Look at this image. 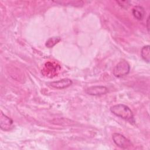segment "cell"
<instances>
[{
	"label": "cell",
	"mask_w": 150,
	"mask_h": 150,
	"mask_svg": "<svg viewBox=\"0 0 150 150\" xmlns=\"http://www.w3.org/2000/svg\"><path fill=\"white\" fill-rule=\"evenodd\" d=\"M110 111L115 115L128 121L131 123H134L135 122L132 111L126 105L118 104L112 105L110 108Z\"/></svg>",
	"instance_id": "6da1fadb"
},
{
	"label": "cell",
	"mask_w": 150,
	"mask_h": 150,
	"mask_svg": "<svg viewBox=\"0 0 150 150\" xmlns=\"http://www.w3.org/2000/svg\"><path fill=\"white\" fill-rule=\"evenodd\" d=\"M132 13L133 16L135 19H137L138 21H142L145 14V11L144 8L141 6H135L132 10Z\"/></svg>",
	"instance_id": "52a82bcc"
},
{
	"label": "cell",
	"mask_w": 150,
	"mask_h": 150,
	"mask_svg": "<svg viewBox=\"0 0 150 150\" xmlns=\"http://www.w3.org/2000/svg\"><path fill=\"white\" fill-rule=\"evenodd\" d=\"M108 89L107 87L103 86H90L87 88L85 90V92L90 96H101L107 93Z\"/></svg>",
	"instance_id": "277c9868"
},
{
	"label": "cell",
	"mask_w": 150,
	"mask_h": 150,
	"mask_svg": "<svg viewBox=\"0 0 150 150\" xmlns=\"http://www.w3.org/2000/svg\"><path fill=\"white\" fill-rule=\"evenodd\" d=\"M73 83L71 79L65 78L50 83V86L57 89H63L70 86Z\"/></svg>",
	"instance_id": "8992f818"
},
{
	"label": "cell",
	"mask_w": 150,
	"mask_h": 150,
	"mask_svg": "<svg viewBox=\"0 0 150 150\" xmlns=\"http://www.w3.org/2000/svg\"><path fill=\"white\" fill-rule=\"evenodd\" d=\"M118 5L122 8L127 9L130 6V2L128 1H117Z\"/></svg>",
	"instance_id": "30bf717a"
},
{
	"label": "cell",
	"mask_w": 150,
	"mask_h": 150,
	"mask_svg": "<svg viewBox=\"0 0 150 150\" xmlns=\"http://www.w3.org/2000/svg\"><path fill=\"white\" fill-rule=\"evenodd\" d=\"M61 40V38L59 36H53L48 39L46 43L45 46L48 48L53 47L57 43H58Z\"/></svg>",
	"instance_id": "9c48e42d"
},
{
	"label": "cell",
	"mask_w": 150,
	"mask_h": 150,
	"mask_svg": "<svg viewBox=\"0 0 150 150\" xmlns=\"http://www.w3.org/2000/svg\"><path fill=\"white\" fill-rule=\"evenodd\" d=\"M0 127L2 130L5 131H9L13 127V120L2 112H1L0 116Z\"/></svg>",
	"instance_id": "5b68a950"
},
{
	"label": "cell",
	"mask_w": 150,
	"mask_h": 150,
	"mask_svg": "<svg viewBox=\"0 0 150 150\" xmlns=\"http://www.w3.org/2000/svg\"><path fill=\"white\" fill-rule=\"evenodd\" d=\"M130 70L129 63L125 60L120 61L113 69V74L117 77H121L127 75Z\"/></svg>",
	"instance_id": "7a4b0ae2"
},
{
	"label": "cell",
	"mask_w": 150,
	"mask_h": 150,
	"mask_svg": "<svg viewBox=\"0 0 150 150\" xmlns=\"http://www.w3.org/2000/svg\"><path fill=\"white\" fill-rule=\"evenodd\" d=\"M141 56L144 60L147 63L150 61V48L149 45H146L142 47L141 50Z\"/></svg>",
	"instance_id": "ba28073f"
},
{
	"label": "cell",
	"mask_w": 150,
	"mask_h": 150,
	"mask_svg": "<svg viewBox=\"0 0 150 150\" xmlns=\"http://www.w3.org/2000/svg\"><path fill=\"white\" fill-rule=\"evenodd\" d=\"M112 138L114 144L122 149H128L132 145L131 141L121 134L114 133Z\"/></svg>",
	"instance_id": "3957f363"
},
{
	"label": "cell",
	"mask_w": 150,
	"mask_h": 150,
	"mask_svg": "<svg viewBox=\"0 0 150 150\" xmlns=\"http://www.w3.org/2000/svg\"><path fill=\"white\" fill-rule=\"evenodd\" d=\"M149 16L147 18V20H146V28H147V30L148 32H149Z\"/></svg>",
	"instance_id": "8fae6325"
}]
</instances>
